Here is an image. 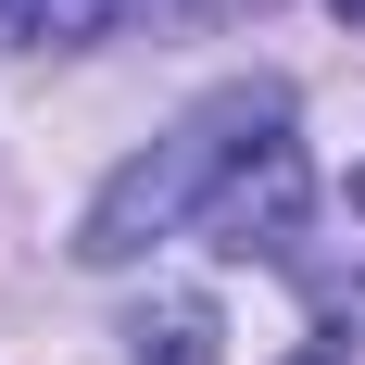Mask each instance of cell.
<instances>
[{"label": "cell", "instance_id": "obj_1", "mask_svg": "<svg viewBox=\"0 0 365 365\" xmlns=\"http://www.w3.org/2000/svg\"><path fill=\"white\" fill-rule=\"evenodd\" d=\"M189 227H215L227 252H290V227H302L290 88H215L139 164H113V189L76 227V264H139L151 240H189Z\"/></svg>", "mask_w": 365, "mask_h": 365}, {"label": "cell", "instance_id": "obj_2", "mask_svg": "<svg viewBox=\"0 0 365 365\" xmlns=\"http://www.w3.org/2000/svg\"><path fill=\"white\" fill-rule=\"evenodd\" d=\"M126 0H0V51H76V38H113Z\"/></svg>", "mask_w": 365, "mask_h": 365}, {"label": "cell", "instance_id": "obj_3", "mask_svg": "<svg viewBox=\"0 0 365 365\" xmlns=\"http://www.w3.org/2000/svg\"><path fill=\"white\" fill-rule=\"evenodd\" d=\"M126 340H139V365H215V302H164V315H139V328H126Z\"/></svg>", "mask_w": 365, "mask_h": 365}, {"label": "cell", "instance_id": "obj_4", "mask_svg": "<svg viewBox=\"0 0 365 365\" xmlns=\"http://www.w3.org/2000/svg\"><path fill=\"white\" fill-rule=\"evenodd\" d=\"M302 365H353V340H302Z\"/></svg>", "mask_w": 365, "mask_h": 365}, {"label": "cell", "instance_id": "obj_5", "mask_svg": "<svg viewBox=\"0 0 365 365\" xmlns=\"http://www.w3.org/2000/svg\"><path fill=\"white\" fill-rule=\"evenodd\" d=\"M328 13H353V26H365V0H328Z\"/></svg>", "mask_w": 365, "mask_h": 365}, {"label": "cell", "instance_id": "obj_6", "mask_svg": "<svg viewBox=\"0 0 365 365\" xmlns=\"http://www.w3.org/2000/svg\"><path fill=\"white\" fill-rule=\"evenodd\" d=\"M353 215H365V164H353Z\"/></svg>", "mask_w": 365, "mask_h": 365}]
</instances>
